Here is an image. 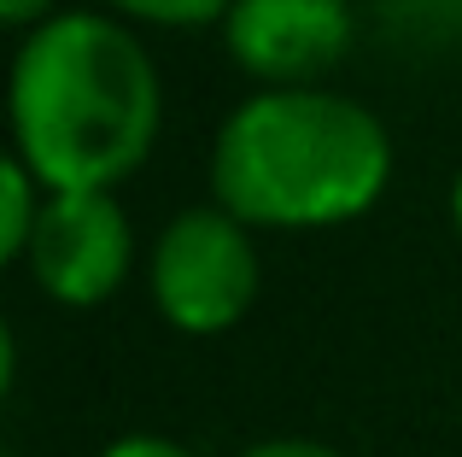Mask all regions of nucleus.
Segmentation results:
<instances>
[{
	"instance_id": "11",
	"label": "nucleus",
	"mask_w": 462,
	"mask_h": 457,
	"mask_svg": "<svg viewBox=\"0 0 462 457\" xmlns=\"http://www.w3.org/2000/svg\"><path fill=\"white\" fill-rule=\"evenodd\" d=\"M53 12H65V6H59V0H0V23L18 30V35L35 30V23H47Z\"/></svg>"
},
{
	"instance_id": "12",
	"label": "nucleus",
	"mask_w": 462,
	"mask_h": 457,
	"mask_svg": "<svg viewBox=\"0 0 462 457\" xmlns=\"http://www.w3.org/2000/svg\"><path fill=\"white\" fill-rule=\"evenodd\" d=\"M445 206H451V228H457V240H462V164H457V176H451V200H445Z\"/></svg>"
},
{
	"instance_id": "4",
	"label": "nucleus",
	"mask_w": 462,
	"mask_h": 457,
	"mask_svg": "<svg viewBox=\"0 0 462 457\" xmlns=\"http://www.w3.org/2000/svg\"><path fill=\"white\" fill-rule=\"evenodd\" d=\"M23 270H30L35 294H47L53 305H106L135 275V223H129L124 200L106 188L47 194L42 223L23 247Z\"/></svg>"
},
{
	"instance_id": "5",
	"label": "nucleus",
	"mask_w": 462,
	"mask_h": 457,
	"mask_svg": "<svg viewBox=\"0 0 462 457\" xmlns=\"http://www.w3.org/2000/svg\"><path fill=\"white\" fill-rule=\"evenodd\" d=\"M223 53L258 89H310L357 42L351 0H235L217 23Z\"/></svg>"
},
{
	"instance_id": "7",
	"label": "nucleus",
	"mask_w": 462,
	"mask_h": 457,
	"mask_svg": "<svg viewBox=\"0 0 462 457\" xmlns=\"http://www.w3.org/2000/svg\"><path fill=\"white\" fill-rule=\"evenodd\" d=\"M42 206H47V188L35 182V171L18 153H6V164H0V258L6 264H23V247L42 223Z\"/></svg>"
},
{
	"instance_id": "10",
	"label": "nucleus",
	"mask_w": 462,
	"mask_h": 457,
	"mask_svg": "<svg viewBox=\"0 0 462 457\" xmlns=\"http://www.w3.org/2000/svg\"><path fill=\"white\" fill-rule=\"evenodd\" d=\"M240 457H346V452L322 446V440H305V434H282V440H258V446H246Z\"/></svg>"
},
{
	"instance_id": "9",
	"label": "nucleus",
	"mask_w": 462,
	"mask_h": 457,
	"mask_svg": "<svg viewBox=\"0 0 462 457\" xmlns=\"http://www.w3.org/2000/svg\"><path fill=\"white\" fill-rule=\"evenodd\" d=\"M100 457H199V452H188L181 440H170V434H117Z\"/></svg>"
},
{
	"instance_id": "2",
	"label": "nucleus",
	"mask_w": 462,
	"mask_h": 457,
	"mask_svg": "<svg viewBox=\"0 0 462 457\" xmlns=\"http://www.w3.org/2000/svg\"><path fill=\"white\" fill-rule=\"evenodd\" d=\"M211 200L275 235L357 223L393 182L381 112L339 89H252L211 135Z\"/></svg>"
},
{
	"instance_id": "8",
	"label": "nucleus",
	"mask_w": 462,
	"mask_h": 457,
	"mask_svg": "<svg viewBox=\"0 0 462 457\" xmlns=\"http://www.w3.org/2000/svg\"><path fill=\"white\" fill-rule=\"evenodd\" d=\"M100 6L141 30H205V23H223L235 0H100Z\"/></svg>"
},
{
	"instance_id": "1",
	"label": "nucleus",
	"mask_w": 462,
	"mask_h": 457,
	"mask_svg": "<svg viewBox=\"0 0 462 457\" xmlns=\"http://www.w3.org/2000/svg\"><path fill=\"white\" fill-rule=\"evenodd\" d=\"M6 124L12 153L47 194H117V182H129L152 159L164 129L158 59L117 12H53L12 47Z\"/></svg>"
},
{
	"instance_id": "3",
	"label": "nucleus",
	"mask_w": 462,
	"mask_h": 457,
	"mask_svg": "<svg viewBox=\"0 0 462 457\" xmlns=\"http://www.w3.org/2000/svg\"><path fill=\"white\" fill-rule=\"evenodd\" d=\"M258 282H263V264H258L252 223H240L217 200L176 211L147 252L152 311L188 340L228 334L252 311Z\"/></svg>"
},
{
	"instance_id": "6",
	"label": "nucleus",
	"mask_w": 462,
	"mask_h": 457,
	"mask_svg": "<svg viewBox=\"0 0 462 457\" xmlns=\"http://www.w3.org/2000/svg\"><path fill=\"white\" fill-rule=\"evenodd\" d=\"M386 42L416 59H439L462 47V0H374Z\"/></svg>"
}]
</instances>
